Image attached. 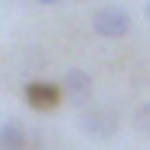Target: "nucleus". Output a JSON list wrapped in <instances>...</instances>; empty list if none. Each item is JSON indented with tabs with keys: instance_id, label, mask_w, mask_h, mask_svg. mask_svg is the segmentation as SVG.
I'll list each match as a JSON object with an SVG mask.
<instances>
[{
	"instance_id": "5",
	"label": "nucleus",
	"mask_w": 150,
	"mask_h": 150,
	"mask_svg": "<svg viewBox=\"0 0 150 150\" xmlns=\"http://www.w3.org/2000/svg\"><path fill=\"white\" fill-rule=\"evenodd\" d=\"M28 147V133L18 119L0 122V150H25Z\"/></svg>"
},
{
	"instance_id": "1",
	"label": "nucleus",
	"mask_w": 150,
	"mask_h": 150,
	"mask_svg": "<svg viewBox=\"0 0 150 150\" xmlns=\"http://www.w3.org/2000/svg\"><path fill=\"white\" fill-rule=\"evenodd\" d=\"M91 28L98 38H126L133 32V18L122 7H98L91 14Z\"/></svg>"
},
{
	"instance_id": "7",
	"label": "nucleus",
	"mask_w": 150,
	"mask_h": 150,
	"mask_svg": "<svg viewBox=\"0 0 150 150\" xmlns=\"http://www.w3.org/2000/svg\"><path fill=\"white\" fill-rule=\"evenodd\" d=\"M143 14H147V21H150V0H147V7H143Z\"/></svg>"
},
{
	"instance_id": "6",
	"label": "nucleus",
	"mask_w": 150,
	"mask_h": 150,
	"mask_svg": "<svg viewBox=\"0 0 150 150\" xmlns=\"http://www.w3.org/2000/svg\"><path fill=\"white\" fill-rule=\"evenodd\" d=\"M35 4H42V7H52V4H59V0H35Z\"/></svg>"
},
{
	"instance_id": "3",
	"label": "nucleus",
	"mask_w": 150,
	"mask_h": 150,
	"mask_svg": "<svg viewBox=\"0 0 150 150\" xmlns=\"http://www.w3.org/2000/svg\"><path fill=\"white\" fill-rule=\"evenodd\" d=\"M59 94L70 105H91V98H94V80H91V74L80 70V67L67 70L63 80H59Z\"/></svg>"
},
{
	"instance_id": "4",
	"label": "nucleus",
	"mask_w": 150,
	"mask_h": 150,
	"mask_svg": "<svg viewBox=\"0 0 150 150\" xmlns=\"http://www.w3.org/2000/svg\"><path fill=\"white\" fill-rule=\"evenodd\" d=\"M25 101L35 108V112H49V108H56L59 101H63V94H59V84H28L25 87Z\"/></svg>"
},
{
	"instance_id": "2",
	"label": "nucleus",
	"mask_w": 150,
	"mask_h": 150,
	"mask_svg": "<svg viewBox=\"0 0 150 150\" xmlns=\"http://www.w3.org/2000/svg\"><path fill=\"white\" fill-rule=\"evenodd\" d=\"M80 129L87 136H94V140H112L119 133V115L108 105H94V108H87L80 115Z\"/></svg>"
}]
</instances>
